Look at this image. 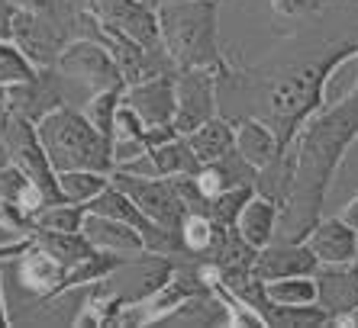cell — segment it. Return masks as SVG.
<instances>
[{"label": "cell", "instance_id": "1", "mask_svg": "<svg viewBox=\"0 0 358 328\" xmlns=\"http://www.w3.org/2000/svg\"><path fill=\"white\" fill-rule=\"evenodd\" d=\"M358 142V84L336 107H323L297 129L291 145V190L281 203L278 235L303 238L323 216L326 190L339 171L342 158Z\"/></svg>", "mask_w": 358, "mask_h": 328}, {"label": "cell", "instance_id": "2", "mask_svg": "<svg viewBox=\"0 0 358 328\" xmlns=\"http://www.w3.org/2000/svg\"><path fill=\"white\" fill-rule=\"evenodd\" d=\"M352 58H358V39H339L320 52H310L300 61H291L271 81H265L262 119L275 129L281 148L291 145L300 126L326 107V84L336 74V68H342Z\"/></svg>", "mask_w": 358, "mask_h": 328}, {"label": "cell", "instance_id": "3", "mask_svg": "<svg viewBox=\"0 0 358 328\" xmlns=\"http://www.w3.org/2000/svg\"><path fill=\"white\" fill-rule=\"evenodd\" d=\"M155 13L162 49L175 68L229 71V61L220 49V0H165Z\"/></svg>", "mask_w": 358, "mask_h": 328}, {"label": "cell", "instance_id": "4", "mask_svg": "<svg viewBox=\"0 0 358 328\" xmlns=\"http://www.w3.org/2000/svg\"><path fill=\"white\" fill-rule=\"evenodd\" d=\"M42 148L49 155L55 171H100L113 174V139L91 126V119L81 110L62 103L49 116L36 123Z\"/></svg>", "mask_w": 358, "mask_h": 328}, {"label": "cell", "instance_id": "5", "mask_svg": "<svg viewBox=\"0 0 358 328\" xmlns=\"http://www.w3.org/2000/svg\"><path fill=\"white\" fill-rule=\"evenodd\" d=\"M0 151L13 167L29 177L33 184H39L45 193H49L52 203H62V190H59V171L52 167L45 148H42V139L36 132V123L23 119L17 113H7L3 119V129H0Z\"/></svg>", "mask_w": 358, "mask_h": 328}, {"label": "cell", "instance_id": "6", "mask_svg": "<svg viewBox=\"0 0 358 328\" xmlns=\"http://www.w3.org/2000/svg\"><path fill=\"white\" fill-rule=\"evenodd\" d=\"M78 20L52 17V13H36V10L20 7L13 17V29H10V42L23 52L36 68H55V58L62 55L68 42L75 39L71 29Z\"/></svg>", "mask_w": 358, "mask_h": 328}, {"label": "cell", "instance_id": "7", "mask_svg": "<svg viewBox=\"0 0 358 328\" xmlns=\"http://www.w3.org/2000/svg\"><path fill=\"white\" fill-rule=\"evenodd\" d=\"M55 71L65 81L87 87L91 94L110 91V87H126L123 71L113 61V55L97 39H87V36H78V39L68 42L62 55L55 58Z\"/></svg>", "mask_w": 358, "mask_h": 328}, {"label": "cell", "instance_id": "8", "mask_svg": "<svg viewBox=\"0 0 358 328\" xmlns=\"http://www.w3.org/2000/svg\"><path fill=\"white\" fill-rule=\"evenodd\" d=\"M220 71L178 68L175 71V132L187 135L207 119L220 116Z\"/></svg>", "mask_w": 358, "mask_h": 328}, {"label": "cell", "instance_id": "9", "mask_svg": "<svg viewBox=\"0 0 358 328\" xmlns=\"http://www.w3.org/2000/svg\"><path fill=\"white\" fill-rule=\"evenodd\" d=\"M110 184L123 190L126 197L133 200L152 222H159L162 229H171V232L181 229V219L187 209H184L171 177H149V174H136V171H126V167H117V171L110 174Z\"/></svg>", "mask_w": 358, "mask_h": 328}, {"label": "cell", "instance_id": "10", "mask_svg": "<svg viewBox=\"0 0 358 328\" xmlns=\"http://www.w3.org/2000/svg\"><path fill=\"white\" fill-rule=\"evenodd\" d=\"M123 103L133 107L136 116H139L149 129L175 126V71H165V74H155V77H145V81L126 84Z\"/></svg>", "mask_w": 358, "mask_h": 328}, {"label": "cell", "instance_id": "11", "mask_svg": "<svg viewBox=\"0 0 358 328\" xmlns=\"http://www.w3.org/2000/svg\"><path fill=\"white\" fill-rule=\"evenodd\" d=\"M55 77H59L55 68H39L33 77L3 87V94H7V110L23 116V119H29V123H39L42 116H49L52 110H59L62 103H65V94H62Z\"/></svg>", "mask_w": 358, "mask_h": 328}, {"label": "cell", "instance_id": "12", "mask_svg": "<svg viewBox=\"0 0 358 328\" xmlns=\"http://www.w3.org/2000/svg\"><path fill=\"white\" fill-rule=\"evenodd\" d=\"M87 10L123 29L126 36L145 49H162L159 36V13L145 0H87Z\"/></svg>", "mask_w": 358, "mask_h": 328}, {"label": "cell", "instance_id": "13", "mask_svg": "<svg viewBox=\"0 0 358 328\" xmlns=\"http://www.w3.org/2000/svg\"><path fill=\"white\" fill-rule=\"evenodd\" d=\"M320 261L307 248L303 238H284L275 235L265 248L255 251L252 261V274L259 280H281V277H297V274H313Z\"/></svg>", "mask_w": 358, "mask_h": 328}, {"label": "cell", "instance_id": "14", "mask_svg": "<svg viewBox=\"0 0 358 328\" xmlns=\"http://www.w3.org/2000/svg\"><path fill=\"white\" fill-rule=\"evenodd\" d=\"M17 277H20V287H23L26 293H33V296H39V299L49 303V299H59L62 296L68 267L29 238V245L17 255Z\"/></svg>", "mask_w": 358, "mask_h": 328}, {"label": "cell", "instance_id": "15", "mask_svg": "<svg viewBox=\"0 0 358 328\" xmlns=\"http://www.w3.org/2000/svg\"><path fill=\"white\" fill-rule=\"evenodd\" d=\"M317 280V306L329 315L333 325L339 315L358 309V264H320L313 271Z\"/></svg>", "mask_w": 358, "mask_h": 328}, {"label": "cell", "instance_id": "16", "mask_svg": "<svg viewBox=\"0 0 358 328\" xmlns=\"http://www.w3.org/2000/svg\"><path fill=\"white\" fill-rule=\"evenodd\" d=\"M303 241L320 264H352L358 258V232L342 222V216H320Z\"/></svg>", "mask_w": 358, "mask_h": 328}, {"label": "cell", "instance_id": "17", "mask_svg": "<svg viewBox=\"0 0 358 328\" xmlns=\"http://www.w3.org/2000/svg\"><path fill=\"white\" fill-rule=\"evenodd\" d=\"M81 232L87 235V241H91L94 248H100V251H110V255H123V258L149 255L139 232H136L133 225L120 222V219H110V216L87 213V216H84Z\"/></svg>", "mask_w": 358, "mask_h": 328}, {"label": "cell", "instance_id": "18", "mask_svg": "<svg viewBox=\"0 0 358 328\" xmlns=\"http://www.w3.org/2000/svg\"><path fill=\"white\" fill-rule=\"evenodd\" d=\"M200 167L197 155L191 151L184 135H171L168 142L149 148L136 164H129L126 171L149 174V177H178V174H194Z\"/></svg>", "mask_w": 358, "mask_h": 328}, {"label": "cell", "instance_id": "19", "mask_svg": "<svg viewBox=\"0 0 358 328\" xmlns=\"http://www.w3.org/2000/svg\"><path fill=\"white\" fill-rule=\"evenodd\" d=\"M233 132H236V151H239L255 171L268 167V164L284 151L275 129H271L262 116H239V119H233Z\"/></svg>", "mask_w": 358, "mask_h": 328}, {"label": "cell", "instance_id": "20", "mask_svg": "<svg viewBox=\"0 0 358 328\" xmlns=\"http://www.w3.org/2000/svg\"><path fill=\"white\" fill-rule=\"evenodd\" d=\"M278 225H281V206H278L275 200L262 197L259 190L249 197V203L242 206L239 219H236V232H239L255 251L265 248L268 241L278 235Z\"/></svg>", "mask_w": 358, "mask_h": 328}, {"label": "cell", "instance_id": "21", "mask_svg": "<svg viewBox=\"0 0 358 328\" xmlns=\"http://www.w3.org/2000/svg\"><path fill=\"white\" fill-rule=\"evenodd\" d=\"M184 139H187V145H191V151L197 155L200 164L220 161V158L229 155L236 148V132L226 116H213V119H207V123L197 126L194 132H187Z\"/></svg>", "mask_w": 358, "mask_h": 328}, {"label": "cell", "instance_id": "22", "mask_svg": "<svg viewBox=\"0 0 358 328\" xmlns=\"http://www.w3.org/2000/svg\"><path fill=\"white\" fill-rule=\"evenodd\" d=\"M29 238H33L39 248H45L52 258H59L65 267H71V264H78L81 258H87L94 251V245L87 241V235L84 232H52V229H33L29 232Z\"/></svg>", "mask_w": 358, "mask_h": 328}, {"label": "cell", "instance_id": "23", "mask_svg": "<svg viewBox=\"0 0 358 328\" xmlns=\"http://www.w3.org/2000/svg\"><path fill=\"white\" fill-rule=\"evenodd\" d=\"M217 232H220V229L213 225V219H210L207 213H184L181 229H178L184 255H187V258H197V261H203V258L210 255L213 241H217Z\"/></svg>", "mask_w": 358, "mask_h": 328}, {"label": "cell", "instance_id": "24", "mask_svg": "<svg viewBox=\"0 0 358 328\" xmlns=\"http://www.w3.org/2000/svg\"><path fill=\"white\" fill-rule=\"evenodd\" d=\"M265 296L275 306H313L317 303V280H313V274L265 280Z\"/></svg>", "mask_w": 358, "mask_h": 328}, {"label": "cell", "instance_id": "25", "mask_svg": "<svg viewBox=\"0 0 358 328\" xmlns=\"http://www.w3.org/2000/svg\"><path fill=\"white\" fill-rule=\"evenodd\" d=\"M107 184H110V174H100V171H59L62 200L78 206H87L97 193H103Z\"/></svg>", "mask_w": 358, "mask_h": 328}, {"label": "cell", "instance_id": "26", "mask_svg": "<svg viewBox=\"0 0 358 328\" xmlns=\"http://www.w3.org/2000/svg\"><path fill=\"white\" fill-rule=\"evenodd\" d=\"M84 216H87V206L78 203H49L42 213L33 216V229H52V232H81Z\"/></svg>", "mask_w": 358, "mask_h": 328}, {"label": "cell", "instance_id": "27", "mask_svg": "<svg viewBox=\"0 0 358 328\" xmlns=\"http://www.w3.org/2000/svg\"><path fill=\"white\" fill-rule=\"evenodd\" d=\"M120 103H123V87H110V91L91 94V100H87V107H84L81 113L91 119L94 129L103 132L107 139H113V123H117Z\"/></svg>", "mask_w": 358, "mask_h": 328}, {"label": "cell", "instance_id": "28", "mask_svg": "<svg viewBox=\"0 0 358 328\" xmlns=\"http://www.w3.org/2000/svg\"><path fill=\"white\" fill-rule=\"evenodd\" d=\"M252 193H255V187H233V190L217 193L207 206V216L213 219V225L217 229H236V219H239L242 206L249 203Z\"/></svg>", "mask_w": 358, "mask_h": 328}, {"label": "cell", "instance_id": "29", "mask_svg": "<svg viewBox=\"0 0 358 328\" xmlns=\"http://www.w3.org/2000/svg\"><path fill=\"white\" fill-rule=\"evenodd\" d=\"M39 68L23 55V52L13 45L10 39H0V87H10V84H20L26 77H33Z\"/></svg>", "mask_w": 358, "mask_h": 328}, {"label": "cell", "instance_id": "30", "mask_svg": "<svg viewBox=\"0 0 358 328\" xmlns=\"http://www.w3.org/2000/svg\"><path fill=\"white\" fill-rule=\"evenodd\" d=\"M0 232L10 238H23L33 232V216L26 213L23 206H17L13 200L0 197Z\"/></svg>", "mask_w": 358, "mask_h": 328}, {"label": "cell", "instance_id": "31", "mask_svg": "<svg viewBox=\"0 0 358 328\" xmlns=\"http://www.w3.org/2000/svg\"><path fill=\"white\" fill-rule=\"evenodd\" d=\"M329 3L333 0H271V13L278 20H300V17H310V13H320Z\"/></svg>", "mask_w": 358, "mask_h": 328}, {"label": "cell", "instance_id": "32", "mask_svg": "<svg viewBox=\"0 0 358 328\" xmlns=\"http://www.w3.org/2000/svg\"><path fill=\"white\" fill-rule=\"evenodd\" d=\"M20 3L17 0H0V39H10V29H13V17H17Z\"/></svg>", "mask_w": 358, "mask_h": 328}, {"label": "cell", "instance_id": "33", "mask_svg": "<svg viewBox=\"0 0 358 328\" xmlns=\"http://www.w3.org/2000/svg\"><path fill=\"white\" fill-rule=\"evenodd\" d=\"M339 216H342V222H349L352 229L358 232V193H355V197H352L345 206H342V213H339Z\"/></svg>", "mask_w": 358, "mask_h": 328}, {"label": "cell", "instance_id": "34", "mask_svg": "<svg viewBox=\"0 0 358 328\" xmlns=\"http://www.w3.org/2000/svg\"><path fill=\"white\" fill-rule=\"evenodd\" d=\"M0 328H10L7 303H3V261H0Z\"/></svg>", "mask_w": 358, "mask_h": 328}, {"label": "cell", "instance_id": "35", "mask_svg": "<svg viewBox=\"0 0 358 328\" xmlns=\"http://www.w3.org/2000/svg\"><path fill=\"white\" fill-rule=\"evenodd\" d=\"M333 325H336V328H358V309H352V312H345V315H339Z\"/></svg>", "mask_w": 358, "mask_h": 328}, {"label": "cell", "instance_id": "36", "mask_svg": "<svg viewBox=\"0 0 358 328\" xmlns=\"http://www.w3.org/2000/svg\"><path fill=\"white\" fill-rule=\"evenodd\" d=\"M7 94H3V87H0V129H3V119H7Z\"/></svg>", "mask_w": 358, "mask_h": 328}, {"label": "cell", "instance_id": "37", "mask_svg": "<svg viewBox=\"0 0 358 328\" xmlns=\"http://www.w3.org/2000/svg\"><path fill=\"white\" fill-rule=\"evenodd\" d=\"M145 3H149V7H159V3H165V0H145Z\"/></svg>", "mask_w": 358, "mask_h": 328}, {"label": "cell", "instance_id": "38", "mask_svg": "<svg viewBox=\"0 0 358 328\" xmlns=\"http://www.w3.org/2000/svg\"><path fill=\"white\" fill-rule=\"evenodd\" d=\"M355 264H358V258H355Z\"/></svg>", "mask_w": 358, "mask_h": 328}]
</instances>
